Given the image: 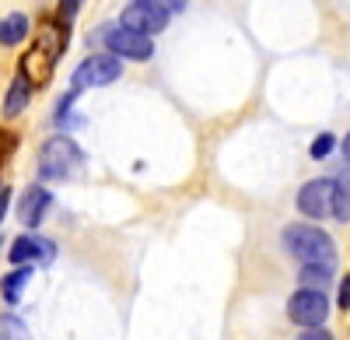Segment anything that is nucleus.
Masks as SVG:
<instances>
[{
	"mask_svg": "<svg viewBox=\"0 0 350 340\" xmlns=\"http://www.w3.org/2000/svg\"><path fill=\"white\" fill-rule=\"evenodd\" d=\"M284 246L291 257H298L305 267H329L336 260V246L326 232L312 228V224H287L284 228Z\"/></svg>",
	"mask_w": 350,
	"mask_h": 340,
	"instance_id": "obj_1",
	"label": "nucleus"
},
{
	"mask_svg": "<svg viewBox=\"0 0 350 340\" xmlns=\"http://www.w3.org/2000/svg\"><path fill=\"white\" fill-rule=\"evenodd\" d=\"M81 165H84L81 148L74 144L70 137H64V133L49 137L42 144V151H39V172H42V179H70Z\"/></svg>",
	"mask_w": 350,
	"mask_h": 340,
	"instance_id": "obj_2",
	"label": "nucleus"
},
{
	"mask_svg": "<svg viewBox=\"0 0 350 340\" xmlns=\"http://www.w3.org/2000/svg\"><path fill=\"white\" fill-rule=\"evenodd\" d=\"M120 74H123V64L116 60V56L95 53V56H88L84 64H77V70H74V92H81V88H105V84H112Z\"/></svg>",
	"mask_w": 350,
	"mask_h": 340,
	"instance_id": "obj_3",
	"label": "nucleus"
},
{
	"mask_svg": "<svg viewBox=\"0 0 350 340\" xmlns=\"http://www.w3.org/2000/svg\"><path fill=\"white\" fill-rule=\"evenodd\" d=\"M102 39H105V46H109V56H126V60H151L154 56V42L148 39V36H137V32H130V28H102L98 32Z\"/></svg>",
	"mask_w": 350,
	"mask_h": 340,
	"instance_id": "obj_4",
	"label": "nucleus"
},
{
	"mask_svg": "<svg viewBox=\"0 0 350 340\" xmlns=\"http://www.w3.org/2000/svg\"><path fill=\"white\" fill-rule=\"evenodd\" d=\"M287 316L295 319L298 326H305V330H315V326H323L326 323V316H329V302H326V295L323 291H295L291 295V302H287Z\"/></svg>",
	"mask_w": 350,
	"mask_h": 340,
	"instance_id": "obj_5",
	"label": "nucleus"
},
{
	"mask_svg": "<svg viewBox=\"0 0 350 340\" xmlns=\"http://www.w3.org/2000/svg\"><path fill=\"white\" fill-rule=\"evenodd\" d=\"M53 257H56V246L42 235H18L8 249V260L18 263V267H25V263H53Z\"/></svg>",
	"mask_w": 350,
	"mask_h": 340,
	"instance_id": "obj_6",
	"label": "nucleus"
},
{
	"mask_svg": "<svg viewBox=\"0 0 350 340\" xmlns=\"http://www.w3.org/2000/svg\"><path fill=\"white\" fill-rule=\"evenodd\" d=\"M333 207V179H312L298 193V211L305 218H326Z\"/></svg>",
	"mask_w": 350,
	"mask_h": 340,
	"instance_id": "obj_7",
	"label": "nucleus"
},
{
	"mask_svg": "<svg viewBox=\"0 0 350 340\" xmlns=\"http://www.w3.org/2000/svg\"><path fill=\"white\" fill-rule=\"evenodd\" d=\"M168 25V14H161V11H154V8H144V4H130L126 11H123V18H120V28H130V32H137V36H154V32H161V28Z\"/></svg>",
	"mask_w": 350,
	"mask_h": 340,
	"instance_id": "obj_8",
	"label": "nucleus"
},
{
	"mask_svg": "<svg viewBox=\"0 0 350 340\" xmlns=\"http://www.w3.org/2000/svg\"><path fill=\"white\" fill-rule=\"evenodd\" d=\"M49 204H53L49 189H42V186H28L25 196H21V204H18V218H21L25 228H36V224L46 218Z\"/></svg>",
	"mask_w": 350,
	"mask_h": 340,
	"instance_id": "obj_9",
	"label": "nucleus"
},
{
	"mask_svg": "<svg viewBox=\"0 0 350 340\" xmlns=\"http://www.w3.org/2000/svg\"><path fill=\"white\" fill-rule=\"evenodd\" d=\"M36 49L46 56L49 64H56V60L64 56V49H67V25H60V21H42L39 36H36Z\"/></svg>",
	"mask_w": 350,
	"mask_h": 340,
	"instance_id": "obj_10",
	"label": "nucleus"
},
{
	"mask_svg": "<svg viewBox=\"0 0 350 340\" xmlns=\"http://www.w3.org/2000/svg\"><path fill=\"white\" fill-rule=\"evenodd\" d=\"M28 99H32V84H28L21 74L11 81V88H8V95H4V116L11 120V116H18V112L28 105Z\"/></svg>",
	"mask_w": 350,
	"mask_h": 340,
	"instance_id": "obj_11",
	"label": "nucleus"
},
{
	"mask_svg": "<svg viewBox=\"0 0 350 340\" xmlns=\"http://www.w3.org/2000/svg\"><path fill=\"white\" fill-rule=\"evenodd\" d=\"M25 36H28V18L25 14H8L0 21V42L4 46H18Z\"/></svg>",
	"mask_w": 350,
	"mask_h": 340,
	"instance_id": "obj_12",
	"label": "nucleus"
},
{
	"mask_svg": "<svg viewBox=\"0 0 350 340\" xmlns=\"http://www.w3.org/2000/svg\"><path fill=\"white\" fill-rule=\"evenodd\" d=\"M28 280H32V270H28V267H18L14 274H8V277H4V285H0V291H4V298L14 305V302L21 298V291H25Z\"/></svg>",
	"mask_w": 350,
	"mask_h": 340,
	"instance_id": "obj_13",
	"label": "nucleus"
},
{
	"mask_svg": "<svg viewBox=\"0 0 350 340\" xmlns=\"http://www.w3.org/2000/svg\"><path fill=\"white\" fill-rule=\"evenodd\" d=\"M333 270L329 267H301V288L305 291H323L329 285Z\"/></svg>",
	"mask_w": 350,
	"mask_h": 340,
	"instance_id": "obj_14",
	"label": "nucleus"
},
{
	"mask_svg": "<svg viewBox=\"0 0 350 340\" xmlns=\"http://www.w3.org/2000/svg\"><path fill=\"white\" fill-rule=\"evenodd\" d=\"M347 200H350L347 176H343V179H333V207H329V214H333V218H340L343 224H347V218H350V207H347Z\"/></svg>",
	"mask_w": 350,
	"mask_h": 340,
	"instance_id": "obj_15",
	"label": "nucleus"
},
{
	"mask_svg": "<svg viewBox=\"0 0 350 340\" xmlns=\"http://www.w3.org/2000/svg\"><path fill=\"white\" fill-rule=\"evenodd\" d=\"M0 340H32V333L18 316H0Z\"/></svg>",
	"mask_w": 350,
	"mask_h": 340,
	"instance_id": "obj_16",
	"label": "nucleus"
},
{
	"mask_svg": "<svg viewBox=\"0 0 350 340\" xmlns=\"http://www.w3.org/2000/svg\"><path fill=\"white\" fill-rule=\"evenodd\" d=\"M137 4L154 8V11H161V14H175V11H183V8H186V0H137Z\"/></svg>",
	"mask_w": 350,
	"mask_h": 340,
	"instance_id": "obj_17",
	"label": "nucleus"
},
{
	"mask_svg": "<svg viewBox=\"0 0 350 340\" xmlns=\"http://www.w3.org/2000/svg\"><path fill=\"white\" fill-rule=\"evenodd\" d=\"M14 144H18V133H14V130H4V127H0V165H4V161L11 158Z\"/></svg>",
	"mask_w": 350,
	"mask_h": 340,
	"instance_id": "obj_18",
	"label": "nucleus"
},
{
	"mask_svg": "<svg viewBox=\"0 0 350 340\" xmlns=\"http://www.w3.org/2000/svg\"><path fill=\"white\" fill-rule=\"evenodd\" d=\"M333 144H336V137H333V133L315 137V140H312V158H326V155L333 151Z\"/></svg>",
	"mask_w": 350,
	"mask_h": 340,
	"instance_id": "obj_19",
	"label": "nucleus"
},
{
	"mask_svg": "<svg viewBox=\"0 0 350 340\" xmlns=\"http://www.w3.org/2000/svg\"><path fill=\"white\" fill-rule=\"evenodd\" d=\"M301 340H333V337H329L323 326H315V330H305V333H301Z\"/></svg>",
	"mask_w": 350,
	"mask_h": 340,
	"instance_id": "obj_20",
	"label": "nucleus"
},
{
	"mask_svg": "<svg viewBox=\"0 0 350 340\" xmlns=\"http://www.w3.org/2000/svg\"><path fill=\"white\" fill-rule=\"evenodd\" d=\"M8 204H11V186H8V183H0V218H4Z\"/></svg>",
	"mask_w": 350,
	"mask_h": 340,
	"instance_id": "obj_21",
	"label": "nucleus"
},
{
	"mask_svg": "<svg viewBox=\"0 0 350 340\" xmlns=\"http://www.w3.org/2000/svg\"><path fill=\"white\" fill-rule=\"evenodd\" d=\"M347 305H350V277H343V285H340V309L347 313Z\"/></svg>",
	"mask_w": 350,
	"mask_h": 340,
	"instance_id": "obj_22",
	"label": "nucleus"
}]
</instances>
